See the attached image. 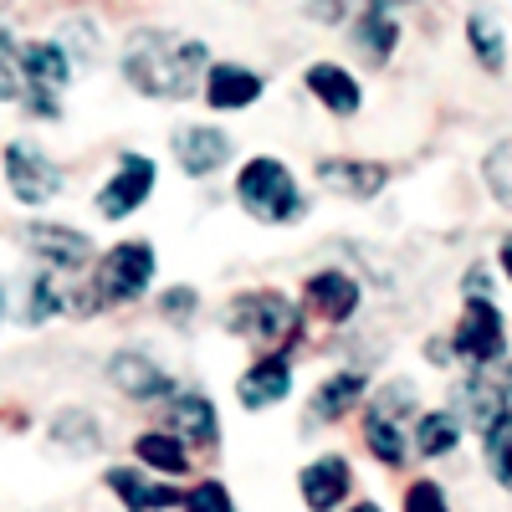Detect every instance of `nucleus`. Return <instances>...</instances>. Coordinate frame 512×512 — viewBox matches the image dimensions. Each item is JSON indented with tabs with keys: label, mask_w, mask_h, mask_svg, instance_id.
Segmentation results:
<instances>
[{
	"label": "nucleus",
	"mask_w": 512,
	"mask_h": 512,
	"mask_svg": "<svg viewBox=\"0 0 512 512\" xmlns=\"http://www.w3.org/2000/svg\"><path fill=\"white\" fill-rule=\"evenodd\" d=\"M210 67V47L190 31H169V26H134L123 36V57L118 72L139 98H195L200 77Z\"/></svg>",
	"instance_id": "f257e3e1"
},
{
	"label": "nucleus",
	"mask_w": 512,
	"mask_h": 512,
	"mask_svg": "<svg viewBox=\"0 0 512 512\" xmlns=\"http://www.w3.org/2000/svg\"><path fill=\"white\" fill-rule=\"evenodd\" d=\"M236 200L246 205V216H256L262 226H287L303 216V190H297L292 169L282 159H246L236 175Z\"/></svg>",
	"instance_id": "f03ea898"
},
{
	"label": "nucleus",
	"mask_w": 512,
	"mask_h": 512,
	"mask_svg": "<svg viewBox=\"0 0 512 512\" xmlns=\"http://www.w3.org/2000/svg\"><path fill=\"white\" fill-rule=\"evenodd\" d=\"M16 62H21V77H26V108L36 118H62V88L77 77L72 57L62 52L57 36H31L16 47Z\"/></svg>",
	"instance_id": "7ed1b4c3"
},
{
	"label": "nucleus",
	"mask_w": 512,
	"mask_h": 512,
	"mask_svg": "<svg viewBox=\"0 0 512 512\" xmlns=\"http://www.w3.org/2000/svg\"><path fill=\"white\" fill-rule=\"evenodd\" d=\"M297 323H303V313H297L282 292H246L231 303L226 313V328L236 338H246V344H262V349H282L297 338Z\"/></svg>",
	"instance_id": "20e7f679"
},
{
	"label": "nucleus",
	"mask_w": 512,
	"mask_h": 512,
	"mask_svg": "<svg viewBox=\"0 0 512 512\" xmlns=\"http://www.w3.org/2000/svg\"><path fill=\"white\" fill-rule=\"evenodd\" d=\"M502 349H507V323H502L497 303L492 297H472L466 313H461V323H456V333H451V354L487 369V364L502 359Z\"/></svg>",
	"instance_id": "39448f33"
},
{
	"label": "nucleus",
	"mask_w": 512,
	"mask_h": 512,
	"mask_svg": "<svg viewBox=\"0 0 512 512\" xmlns=\"http://www.w3.org/2000/svg\"><path fill=\"white\" fill-rule=\"evenodd\" d=\"M154 277V246L149 241H123L103 256V267L93 277L98 303H134Z\"/></svg>",
	"instance_id": "423d86ee"
},
{
	"label": "nucleus",
	"mask_w": 512,
	"mask_h": 512,
	"mask_svg": "<svg viewBox=\"0 0 512 512\" xmlns=\"http://www.w3.org/2000/svg\"><path fill=\"white\" fill-rule=\"evenodd\" d=\"M6 180H11V195L21 205H41V200L62 195V169L41 149H31V144H11L6 149Z\"/></svg>",
	"instance_id": "0eeeda50"
},
{
	"label": "nucleus",
	"mask_w": 512,
	"mask_h": 512,
	"mask_svg": "<svg viewBox=\"0 0 512 512\" xmlns=\"http://www.w3.org/2000/svg\"><path fill=\"white\" fill-rule=\"evenodd\" d=\"M262 72L256 67H246V62H210L205 67V77H200V93H205V103L216 108V113H241V108H251L256 98H262Z\"/></svg>",
	"instance_id": "6e6552de"
},
{
	"label": "nucleus",
	"mask_w": 512,
	"mask_h": 512,
	"mask_svg": "<svg viewBox=\"0 0 512 512\" xmlns=\"http://www.w3.org/2000/svg\"><path fill=\"white\" fill-rule=\"evenodd\" d=\"M149 190H154V164L144 154H123L118 169L108 175V185L98 190V210L108 221H123V216H134V210L149 200Z\"/></svg>",
	"instance_id": "1a4fd4ad"
},
{
	"label": "nucleus",
	"mask_w": 512,
	"mask_h": 512,
	"mask_svg": "<svg viewBox=\"0 0 512 512\" xmlns=\"http://www.w3.org/2000/svg\"><path fill=\"white\" fill-rule=\"evenodd\" d=\"M175 159L190 180H205L216 175V169L231 159V139L221 134V128H205V123H185L175 134Z\"/></svg>",
	"instance_id": "9d476101"
},
{
	"label": "nucleus",
	"mask_w": 512,
	"mask_h": 512,
	"mask_svg": "<svg viewBox=\"0 0 512 512\" xmlns=\"http://www.w3.org/2000/svg\"><path fill=\"white\" fill-rule=\"evenodd\" d=\"M303 82H308V93H313L328 113H338V118H354V113L364 108L359 77H354L349 67H338V62H308Z\"/></svg>",
	"instance_id": "9b49d317"
},
{
	"label": "nucleus",
	"mask_w": 512,
	"mask_h": 512,
	"mask_svg": "<svg viewBox=\"0 0 512 512\" xmlns=\"http://www.w3.org/2000/svg\"><path fill=\"white\" fill-rule=\"evenodd\" d=\"M287 390H292V364H287V354L256 359V364L241 374V384H236V395H241L246 410H272V405L287 400Z\"/></svg>",
	"instance_id": "f8f14e48"
},
{
	"label": "nucleus",
	"mask_w": 512,
	"mask_h": 512,
	"mask_svg": "<svg viewBox=\"0 0 512 512\" xmlns=\"http://www.w3.org/2000/svg\"><path fill=\"white\" fill-rule=\"evenodd\" d=\"M26 246H31L47 267H57V272H72V267H82V262L93 256V241H88V236L72 231V226H57V221L26 226Z\"/></svg>",
	"instance_id": "ddd939ff"
},
{
	"label": "nucleus",
	"mask_w": 512,
	"mask_h": 512,
	"mask_svg": "<svg viewBox=\"0 0 512 512\" xmlns=\"http://www.w3.org/2000/svg\"><path fill=\"white\" fill-rule=\"evenodd\" d=\"M349 482H354V472H349L344 456L308 461L303 466V502H308V512H333L338 502L349 497Z\"/></svg>",
	"instance_id": "4468645a"
},
{
	"label": "nucleus",
	"mask_w": 512,
	"mask_h": 512,
	"mask_svg": "<svg viewBox=\"0 0 512 512\" xmlns=\"http://www.w3.org/2000/svg\"><path fill=\"white\" fill-rule=\"evenodd\" d=\"M108 379H113V390H123L128 400H159V395H169V374L149 354H139V349L118 354L108 364Z\"/></svg>",
	"instance_id": "2eb2a0df"
},
{
	"label": "nucleus",
	"mask_w": 512,
	"mask_h": 512,
	"mask_svg": "<svg viewBox=\"0 0 512 512\" xmlns=\"http://www.w3.org/2000/svg\"><path fill=\"white\" fill-rule=\"evenodd\" d=\"M318 180L333 195L369 200V195L384 190V164H369V159H318Z\"/></svg>",
	"instance_id": "dca6fc26"
},
{
	"label": "nucleus",
	"mask_w": 512,
	"mask_h": 512,
	"mask_svg": "<svg viewBox=\"0 0 512 512\" xmlns=\"http://www.w3.org/2000/svg\"><path fill=\"white\" fill-rule=\"evenodd\" d=\"M308 303L328 323H349L359 308V282L349 272H318V277H308Z\"/></svg>",
	"instance_id": "f3484780"
},
{
	"label": "nucleus",
	"mask_w": 512,
	"mask_h": 512,
	"mask_svg": "<svg viewBox=\"0 0 512 512\" xmlns=\"http://www.w3.org/2000/svg\"><path fill=\"white\" fill-rule=\"evenodd\" d=\"M169 431L180 441H195V446H216L221 441V415L205 395H175V405H169Z\"/></svg>",
	"instance_id": "a211bd4d"
},
{
	"label": "nucleus",
	"mask_w": 512,
	"mask_h": 512,
	"mask_svg": "<svg viewBox=\"0 0 512 512\" xmlns=\"http://www.w3.org/2000/svg\"><path fill=\"white\" fill-rule=\"evenodd\" d=\"M103 482H108V492L123 497V512H164V507H180V497H185L164 482H144L139 472H123V466H113Z\"/></svg>",
	"instance_id": "6ab92c4d"
},
{
	"label": "nucleus",
	"mask_w": 512,
	"mask_h": 512,
	"mask_svg": "<svg viewBox=\"0 0 512 512\" xmlns=\"http://www.w3.org/2000/svg\"><path fill=\"white\" fill-rule=\"evenodd\" d=\"M52 36L62 41V52L72 57V67H77V72H88V67L103 57V31H98V21H93V16H62Z\"/></svg>",
	"instance_id": "aec40b11"
},
{
	"label": "nucleus",
	"mask_w": 512,
	"mask_h": 512,
	"mask_svg": "<svg viewBox=\"0 0 512 512\" xmlns=\"http://www.w3.org/2000/svg\"><path fill=\"white\" fill-rule=\"evenodd\" d=\"M134 451H139V461H149L154 472H164V477H185L190 472V451H185V441L175 431H144L134 441Z\"/></svg>",
	"instance_id": "412c9836"
},
{
	"label": "nucleus",
	"mask_w": 512,
	"mask_h": 512,
	"mask_svg": "<svg viewBox=\"0 0 512 512\" xmlns=\"http://www.w3.org/2000/svg\"><path fill=\"white\" fill-rule=\"evenodd\" d=\"M466 41H472V52H477V62L487 72H502L507 67V31H502L497 16L472 11V16H466Z\"/></svg>",
	"instance_id": "4be33fe9"
},
{
	"label": "nucleus",
	"mask_w": 512,
	"mask_h": 512,
	"mask_svg": "<svg viewBox=\"0 0 512 512\" xmlns=\"http://www.w3.org/2000/svg\"><path fill=\"white\" fill-rule=\"evenodd\" d=\"M364 390H369V384H364V374H333V379H323V390H318V400H313V415L318 420H344L359 400H364Z\"/></svg>",
	"instance_id": "5701e85b"
},
{
	"label": "nucleus",
	"mask_w": 512,
	"mask_h": 512,
	"mask_svg": "<svg viewBox=\"0 0 512 512\" xmlns=\"http://www.w3.org/2000/svg\"><path fill=\"white\" fill-rule=\"evenodd\" d=\"M461 410L472 415L477 431H492L497 420H507V395L497 390V384H487L482 374H472V379L461 384Z\"/></svg>",
	"instance_id": "b1692460"
},
{
	"label": "nucleus",
	"mask_w": 512,
	"mask_h": 512,
	"mask_svg": "<svg viewBox=\"0 0 512 512\" xmlns=\"http://www.w3.org/2000/svg\"><path fill=\"white\" fill-rule=\"evenodd\" d=\"M456 441H461V415L456 410L420 415V425H415V451L420 456H446V451H456Z\"/></svg>",
	"instance_id": "393cba45"
},
{
	"label": "nucleus",
	"mask_w": 512,
	"mask_h": 512,
	"mask_svg": "<svg viewBox=\"0 0 512 512\" xmlns=\"http://www.w3.org/2000/svg\"><path fill=\"white\" fill-rule=\"evenodd\" d=\"M52 446H62V451H98L103 446V436H98V420L88 415V410H62L57 420H52Z\"/></svg>",
	"instance_id": "a878e982"
},
{
	"label": "nucleus",
	"mask_w": 512,
	"mask_h": 512,
	"mask_svg": "<svg viewBox=\"0 0 512 512\" xmlns=\"http://www.w3.org/2000/svg\"><path fill=\"white\" fill-rule=\"evenodd\" d=\"M364 441H369V451H374L384 466H400V461H405V436H400V420H395V415H384V410H374V405H369Z\"/></svg>",
	"instance_id": "bb28decb"
},
{
	"label": "nucleus",
	"mask_w": 512,
	"mask_h": 512,
	"mask_svg": "<svg viewBox=\"0 0 512 512\" xmlns=\"http://www.w3.org/2000/svg\"><path fill=\"white\" fill-rule=\"evenodd\" d=\"M16 47H21V41L11 36V26H0V103H21V93H26Z\"/></svg>",
	"instance_id": "cd10ccee"
},
{
	"label": "nucleus",
	"mask_w": 512,
	"mask_h": 512,
	"mask_svg": "<svg viewBox=\"0 0 512 512\" xmlns=\"http://www.w3.org/2000/svg\"><path fill=\"white\" fill-rule=\"evenodd\" d=\"M487 461H492V477L512 492V420H497L487 431Z\"/></svg>",
	"instance_id": "c85d7f7f"
},
{
	"label": "nucleus",
	"mask_w": 512,
	"mask_h": 512,
	"mask_svg": "<svg viewBox=\"0 0 512 512\" xmlns=\"http://www.w3.org/2000/svg\"><path fill=\"white\" fill-rule=\"evenodd\" d=\"M180 507H185V512H236V502H231V492H226L221 482H195V487L180 497Z\"/></svg>",
	"instance_id": "c756f323"
},
{
	"label": "nucleus",
	"mask_w": 512,
	"mask_h": 512,
	"mask_svg": "<svg viewBox=\"0 0 512 512\" xmlns=\"http://www.w3.org/2000/svg\"><path fill=\"white\" fill-rule=\"evenodd\" d=\"M487 180H492V195H497L502 205H512V139L487 159Z\"/></svg>",
	"instance_id": "7c9ffc66"
},
{
	"label": "nucleus",
	"mask_w": 512,
	"mask_h": 512,
	"mask_svg": "<svg viewBox=\"0 0 512 512\" xmlns=\"http://www.w3.org/2000/svg\"><path fill=\"white\" fill-rule=\"evenodd\" d=\"M405 512H451V507L436 482H415V487H405Z\"/></svg>",
	"instance_id": "2f4dec72"
},
{
	"label": "nucleus",
	"mask_w": 512,
	"mask_h": 512,
	"mask_svg": "<svg viewBox=\"0 0 512 512\" xmlns=\"http://www.w3.org/2000/svg\"><path fill=\"white\" fill-rule=\"evenodd\" d=\"M195 303H200V297H195L190 287H169V292L159 297V308H164V318H169V323H180V328H185V323L195 318Z\"/></svg>",
	"instance_id": "473e14b6"
},
{
	"label": "nucleus",
	"mask_w": 512,
	"mask_h": 512,
	"mask_svg": "<svg viewBox=\"0 0 512 512\" xmlns=\"http://www.w3.org/2000/svg\"><path fill=\"white\" fill-rule=\"evenodd\" d=\"M52 313H57V287L41 277V282H31V323L52 318Z\"/></svg>",
	"instance_id": "72a5a7b5"
},
{
	"label": "nucleus",
	"mask_w": 512,
	"mask_h": 512,
	"mask_svg": "<svg viewBox=\"0 0 512 512\" xmlns=\"http://www.w3.org/2000/svg\"><path fill=\"white\" fill-rule=\"evenodd\" d=\"M502 267H507V277H512V241L502 246Z\"/></svg>",
	"instance_id": "f704fd0d"
},
{
	"label": "nucleus",
	"mask_w": 512,
	"mask_h": 512,
	"mask_svg": "<svg viewBox=\"0 0 512 512\" xmlns=\"http://www.w3.org/2000/svg\"><path fill=\"white\" fill-rule=\"evenodd\" d=\"M354 512H379V502H359V507H354Z\"/></svg>",
	"instance_id": "c9c22d12"
},
{
	"label": "nucleus",
	"mask_w": 512,
	"mask_h": 512,
	"mask_svg": "<svg viewBox=\"0 0 512 512\" xmlns=\"http://www.w3.org/2000/svg\"><path fill=\"white\" fill-rule=\"evenodd\" d=\"M0 318H6V287H0Z\"/></svg>",
	"instance_id": "e433bc0d"
},
{
	"label": "nucleus",
	"mask_w": 512,
	"mask_h": 512,
	"mask_svg": "<svg viewBox=\"0 0 512 512\" xmlns=\"http://www.w3.org/2000/svg\"><path fill=\"white\" fill-rule=\"evenodd\" d=\"M507 390H512V369H507Z\"/></svg>",
	"instance_id": "4c0bfd02"
}]
</instances>
